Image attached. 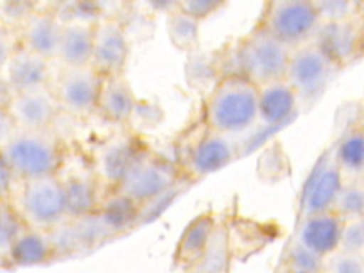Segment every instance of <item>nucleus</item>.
<instances>
[{"instance_id": "nucleus-1", "label": "nucleus", "mask_w": 364, "mask_h": 273, "mask_svg": "<svg viewBox=\"0 0 364 273\" xmlns=\"http://www.w3.org/2000/svg\"><path fill=\"white\" fill-rule=\"evenodd\" d=\"M208 129L239 138L257 125V85L242 74L219 78L203 104Z\"/></svg>"}, {"instance_id": "nucleus-2", "label": "nucleus", "mask_w": 364, "mask_h": 273, "mask_svg": "<svg viewBox=\"0 0 364 273\" xmlns=\"http://www.w3.org/2000/svg\"><path fill=\"white\" fill-rule=\"evenodd\" d=\"M0 152L17 181L58 173L64 161L63 142L53 128H17Z\"/></svg>"}, {"instance_id": "nucleus-3", "label": "nucleus", "mask_w": 364, "mask_h": 273, "mask_svg": "<svg viewBox=\"0 0 364 273\" xmlns=\"http://www.w3.org/2000/svg\"><path fill=\"white\" fill-rule=\"evenodd\" d=\"M181 169L165 156L144 146L115 189L141 209L175 193L181 186Z\"/></svg>"}, {"instance_id": "nucleus-4", "label": "nucleus", "mask_w": 364, "mask_h": 273, "mask_svg": "<svg viewBox=\"0 0 364 273\" xmlns=\"http://www.w3.org/2000/svg\"><path fill=\"white\" fill-rule=\"evenodd\" d=\"M340 71L314 41H309L290 50L283 78L296 92L301 109L314 104Z\"/></svg>"}, {"instance_id": "nucleus-5", "label": "nucleus", "mask_w": 364, "mask_h": 273, "mask_svg": "<svg viewBox=\"0 0 364 273\" xmlns=\"http://www.w3.org/2000/svg\"><path fill=\"white\" fill-rule=\"evenodd\" d=\"M320 24L313 0L266 1L257 23L290 50L313 41Z\"/></svg>"}, {"instance_id": "nucleus-6", "label": "nucleus", "mask_w": 364, "mask_h": 273, "mask_svg": "<svg viewBox=\"0 0 364 273\" xmlns=\"http://www.w3.org/2000/svg\"><path fill=\"white\" fill-rule=\"evenodd\" d=\"M289 54L287 46L256 24L239 41L236 53L239 74L256 85L283 78Z\"/></svg>"}, {"instance_id": "nucleus-7", "label": "nucleus", "mask_w": 364, "mask_h": 273, "mask_svg": "<svg viewBox=\"0 0 364 273\" xmlns=\"http://www.w3.org/2000/svg\"><path fill=\"white\" fill-rule=\"evenodd\" d=\"M21 222L28 228L50 230L67 219L63 181L58 173L21 181L18 208Z\"/></svg>"}, {"instance_id": "nucleus-8", "label": "nucleus", "mask_w": 364, "mask_h": 273, "mask_svg": "<svg viewBox=\"0 0 364 273\" xmlns=\"http://www.w3.org/2000/svg\"><path fill=\"white\" fill-rule=\"evenodd\" d=\"M344 178L336 164L331 145L314 162L299 196L297 220L306 216L331 210Z\"/></svg>"}, {"instance_id": "nucleus-9", "label": "nucleus", "mask_w": 364, "mask_h": 273, "mask_svg": "<svg viewBox=\"0 0 364 273\" xmlns=\"http://www.w3.org/2000/svg\"><path fill=\"white\" fill-rule=\"evenodd\" d=\"M101 78L90 64L61 67L54 85H51L60 111L75 118H85L95 114Z\"/></svg>"}, {"instance_id": "nucleus-10", "label": "nucleus", "mask_w": 364, "mask_h": 273, "mask_svg": "<svg viewBox=\"0 0 364 273\" xmlns=\"http://www.w3.org/2000/svg\"><path fill=\"white\" fill-rule=\"evenodd\" d=\"M129 44L122 21L111 14L100 16L92 26L90 65L101 75L125 74Z\"/></svg>"}, {"instance_id": "nucleus-11", "label": "nucleus", "mask_w": 364, "mask_h": 273, "mask_svg": "<svg viewBox=\"0 0 364 273\" xmlns=\"http://www.w3.org/2000/svg\"><path fill=\"white\" fill-rule=\"evenodd\" d=\"M239 151V138L205 127V131L185 156L183 175L189 181H199L232 164L237 158Z\"/></svg>"}, {"instance_id": "nucleus-12", "label": "nucleus", "mask_w": 364, "mask_h": 273, "mask_svg": "<svg viewBox=\"0 0 364 273\" xmlns=\"http://www.w3.org/2000/svg\"><path fill=\"white\" fill-rule=\"evenodd\" d=\"M144 145L129 132H122L107 138L98 148L94 156L92 173L98 183L108 191L117 188Z\"/></svg>"}, {"instance_id": "nucleus-13", "label": "nucleus", "mask_w": 364, "mask_h": 273, "mask_svg": "<svg viewBox=\"0 0 364 273\" xmlns=\"http://www.w3.org/2000/svg\"><path fill=\"white\" fill-rule=\"evenodd\" d=\"M7 111L16 127L23 129L51 128L61 112L51 84L13 92L7 104Z\"/></svg>"}, {"instance_id": "nucleus-14", "label": "nucleus", "mask_w": 364, "mask_h": 273, "mask_svg": "<svg viewBox=\"0 0 364 273\" xmlns=\"http://www.w3.org/2000/svg\"><path fill=\"white\" fill-rule=\"evenodd\" d=\"M341 70L354 63L363 50L361 16L321 23L313 40Z\"/></svg>"}, {"instance_id": "nucleus-15", "label": "nucleus", "mask_w": 364, "mask_h": 273, "mask_svg": "<svg viewBox=\"0 0 364 273\" xmlns=\"http://www.w3.org/2000/svg\"><path fill=\"white\" fill-rule=\"evenodd\" d=\"M343 220L331 210L299 219L289 243L321 259L338 249Z\"/></svg>"}, {"instance_id": "nucleus-16", "label": "nucleus", "mask_w": 364, "mask_h": 273, "mask_svg": "<svg viewBox=\"0 0 364 273\" xmlns=\"http://www.w3.org/2000/svg\"><path fill=\"white\" fill-rule=\"evenodd\" d=\"M299 109V98L284 78L257 85V125L276 128L289 122Z\"/></svg>"}, {"instance_id": "nucleus-17", "label": "nucleus", "mask_w": 364, "mask_h": 273, "mask_svg": "<svg viewBox=\"0 0 364 273\" xmlns=\"http://www.w3.org/2000/svg\"><path fill=\"white\" fill-rule=\"evenodd\" d=\"M91 216L97 232L105 237H112L138 226L142 222V209L117 191H108L101 196L97 210Z\"/></svg>"}, {"instance_id": "nucleus-18", "label": "nucleus", "mask_w": 364, "mask_h": 273, "mask_svg": "<svg viewBox=\"0 0 364 273\" xmlns=\"http://www.w3.org/2000/svg\"><path fill=\"white\" fill-rule=\"evenodd\" d=\"M138 100L125 74L101 78L95 112L108 122L128 124L136 112Z\"/></svg>"}, {"instance_id": "nucleus-19", "label": "nucleus", "mask_w": 364, "mask_h": 273, "mask_svg": "<svg viewBox=\"0 0 364 273\" xmlns=\"http://www.w3.org/2000/svg\"><path fill=\"white\" fill-rule=\"evenodd\" d=\"M13 92L47 85L51 80V61L17 44L1 71Z\"/></svg>"}, {"instance_id": "nucleus-20", "label": "nucleus", "mask_w": 364, "mask_h": 273, "mask_svg": "<svg viewBox=\"0 0 364 273\" xmlns=\"http://www.w3.org/2000/svg\"><path fill=\"white\" fill-rule=\"evenodd\" d=\"M63 20L57 11H30L23 23L20 46L50 60H55Z\"/></svg>"}, {"instance_id": "nucleus-21", "label": "nucleus", "mask_w": 364, "mask_h": 273, "mask_svg": "<svg viewBox=\"0 0 364 273\" xmlns=\"http://www.w3.org/2000/svg\"><path fill=\"white\" fill-rule=\"evenodd\" d=\"M216 233V222L210 213H202L192 219L183 229L173 253L176 267L191 272L206 255Z\"/></svg>"}, {"instance_id": "nucleus-22", "label": "nucleus", "mask_w": 364, "mask_h": 273, "mask_svg": "<svg viewBox=\"0 0 364 273\" xmlns=\"http://www.w3.org/2000/svg\"><path fill=\"white\" fill-rule=\"evenodd\" d=\"M55 260L47 230L23 226L14 237L9 253V269L33 267Z\"/></svg>"}, {"instance_id": "nucleus-23", "label": "nucleus", "mask_w": 364, "mask_h": 273, "mask_svg": "<svg viewBox=\"0 0 364 273\" xmlns=\"http://www.w3.org/2000/svg\"><path fill=\"white\" fill-rule=\"evenodd\" d=\"M92 26L84 20H63L55 60L61 67L88 65L92 51Z\"/></svg>"}, {"instance_id": "nucleus-24", "label": "nucleus", "mask_w": 364, "mask_h": 273, "mask_svg": "<svg viewBox=\"0 0 364 273\" xmlns=\"http://www.w3.org/2000/svg\"><path fill=\"white\" fill-rule=\"evenodd\" d=\"M336 164L344 181L363 179L364 175V129L361 118L353 119L331 144Z\"/></svg>"}, {"instance_id": "nucleus-25", "label": "nucleus", "mask_w": 364, "mask_h": 273, "mask_svg": "<svg viewBox=\"0 0 364 273\" xmlns=\"http://www.w3.org/2000/svg\"><path fill=\"white\" fill-rule=\"evenodd\" d=\"M61 181L65 196L67 219L91 216L97 210L101 199L98 193L100 183L92 171L90 173H73L68 178H61Z\"/></svg>"}, {"instance_id": "nucleus-26", "label": "nucleus", "mask_w": 364, "mask_h": 273, "mask_svg": "<svg viewBox=\"0 0 364 273\" xmlns=\"http://www.w3.org/2000/svg\"><path fill=\"white\" fill-rule=\"evenodd\" d=\"M200 21L181 11L178 7L166 13V34L172 46L189 53L199 46Z\"/></svg>"}, {"instance_id": "nucleus-27", "label": "nucleus", "mask_w": 364, "mask_h": 273, "mask_svg": "<svg viewBox=\"0 0 364 273\" xmlns=\"http://www.w3.org/2000/svg\"><path fill=\"white\" fill-rule=\"evenodd\" d=\"M331 212L343 222L364 218V182L363 179L344 181L337 193Z\"/></svg>"}, {"instance_id": "nucleus-28", "label": "nucleus", "mask_w": 364, "mask_h": 273, "mask_svg": "<svg viewBox=\"0 0 364 273\" xmlns=\"http://www.w3.org/2000/svg\"><path fill=\"white\" fill-rule=\"evenodd\" d=\"M323 259L287 242L276 273H321Z\"/></svg>"}, {"instance_id": "nucleus-29", "label": "nucleus", "mask_w": 364, "mask_h": 273, "mask_svg": "<svg viewBox=\"0 0 364 273\" xmlns=\"http://www.w3.org/2000/svg\"><path fill=\"white\" fill-rule=\"evenodd\" d=\"M23 226L16 209L9 203H0V267L9 269L10 247Z\"/></svg>"}, {"instance_id": "nucleus-30", "label": "nucleus", "mask_w": 364, "mask_h": 273, "mask_svg": "<svg viewBox=\"0 0 364 273\" xmlns=\"http://www.w3.org/2000/svg\"><path fill=\"white\" fill-rule=\"evenodd\" d=\"M321 23L341 21L361 16L363 3L353 0H313Z\"/></svg>"}, {"instance_id": "nucleus-31", "label": "nucleus", "mask_w": 364, "mask_h": 273, "mask_svg": "<svg viewBox=\"0 0 364 273\" xmlns=\"http://www.w3.org/2000/svg\"><path fill=\"white\" fill-rule=\"evenodd\" d=\"M321 273H364V255L337 249L323 259Z\"/></svg>"}, {"instance_id": "nucleus-32", "label": "nucleus", "mask_w": 364, "mask_h": 273, "mask_svg": "<svg viewBox=\"0 0 364 273\" xmlns=\"http://www.w3.org/2000/svg\"><path fill=\"white\" fill-rule=\"evenodd\" d=\"M338 249L364 255V218L343 222Z\"/></svg>"}, {"instance_id": "nucleus-33", "label": "nucleus", "mask_w": 364, "mask_h": 273, "mask_svg": "<svg viewBox=\"0 0 364 273\" xmlns=\"http://www.w3.org/2000/svg\"><path fill=\"white\" fill-rule=\"evenodd\" d=\"M225 6H226V1H220V0H181V1H176V7L181 11L189 14L191 17H193L199 21L215 14Z\"/></svg>"}, {"instance_id": "nucleus-34", "label": "nucleus", "mask_w": 364, "mask_h": 273, "mask_svg": "<svg viewBox=\"0 0 364 273\" xmlns=\"http://www.w3.org/2000/svg\"><path fill=\"white\" fill-rule=\"evenodd\" d=\"M14 182H17V178L0 152V203H9L13 195Z\"/></svg>"}, {"instance_id": "nucleus-35", "label": "nucleus", "mask_w": 364, "mask_h": 273, "mask_svg": "<svg viewBox=\"0 0 364 273\" xmlns=\"http://www.w3.org/2000/svg\"><path fill=\"white\" fill-rule=\"evenodd\" d=\"M16 47L17 44L14 43L11 34L7 31V28L0 26V73L4 70Z\"/></svg>"}, {"instance_id": "nucleus-36", "label": "nucleus", "mask_w": 364, "mask_h": 273, "mask_svg": "<svg viewBox=\"0 0 364 273\" xmlns=\"http://www.w3.org/2000/svg\"><path fill=\"white\" fill-rule=\"evenodd\" d=\"M17 129L7 107H0V148L11 138L14 131Z\"/></svg>"}, {"instance_id": "nucleus-37", "label": "nucleus", "mask_w": 364, "mask_h": 273, "mask_svg": "<svg viewBox=\"0 0 364 273\" xmlns=\"http://www.w3.org/2000/svg\"><path fill=\"white\" fill-rule=\"evenodd\" d=\"M11 97V90L9 88L3 74L0 73V107H7Z\"/></svg>"}]
</instances>
